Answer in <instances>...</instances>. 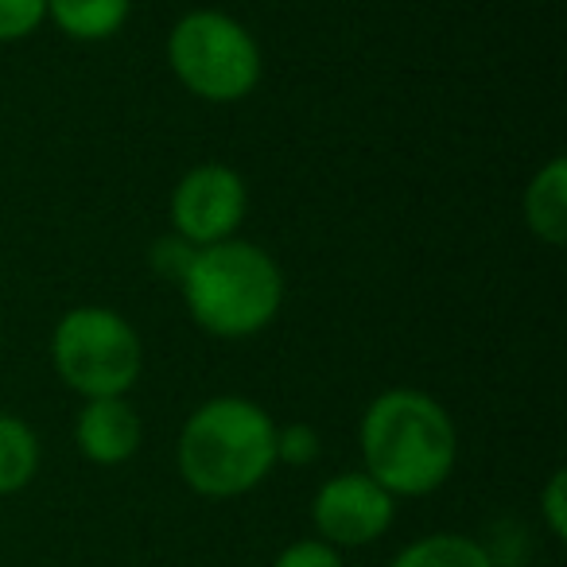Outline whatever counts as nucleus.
<instances>
[{
  "instance_id": "nucleus-2",
  "label": "nucleus",
  "mask_w": 567,
  "mask_h": 567,
  "mask_svg": "<svg viewBox=\"0 0 567 567\" xmlns=\"http://www.w3.org/2000/svg\"><path fill=\"white\" fill-rule=\"evenodd\" d=\"M276 420L249 396H210L179 427L175 466L206 502L245 497L276 471Z\"/></svg>"
},
{
  "instance_id": "nucleus-5",
  "label": "nucleus",
  "mask_w": 567,
  "mask_h": 567,
  "mask_svg": "<svg viewBox=\"0 0 567 567\" xmlns=\"http://www.w3.org/2000/svg\"><path fill=\"white\" fill-rule=\"evenodd\" d=\"M51 365L82 401L128 396L144 370V342L121 311L82 303L51 331Z\"/></svg>"
},
{
  "instance_id": "nucleus-14",
  "label": "nucleus",
  "mask_w": 567,
  "mask_h": 567,
  "mask_svg": "<svg viewBox=\"0 0 567 567\" xmlns=\"http://www.w3.org/2000/svg\"><path fill=\"white\" fill-rule=\"evenodd\" d=\"M323 451V440L311 424L276 427V466H311Z\"/></svg>"
},
{
  "instance_id": "nucleus-13",
  "label": "nucleus",
  "mask_w": 567,
  "mask_h": 567,
  "mask_svg": "<svg viewBox=\"0 0 567 567\" xmlns=\"http://www.w3.org/2000/svg\"><path fill=\"white\" fill-rule=\"evenodd\" d=\"M48 20V0H0V43H20Z\"/></svg>"
},
{
  "instance_id": "nucleus-3",
  "label": "nucleus",
  "mask_w": 567,
  "mask_h": 567,
  "mask_svg": "<svg viewBox=\"0 0 567 567\" xmlns=\"http://www.w3.org/2000/svg\"><path fill=\"white\" fill-rule=\"evenodd\" d=\"M179 292L198 331L241 342L276 323L284 308V272L268 249L229 237L190 252Z\"/></svg>"
},
{
  "instance_id": "nucleus-11",
  "label": "nucleus",
  "mask_w": 567,
  "mask_h": 567,
  "mask_svg": "<svg viewBox=\"0 0 567 567\" xmlns=\"http://www.w3.org/2000/svg\"><path fill=\"white\" fill-rule=\"evenodd\" d=\"M389 567H497L494 551L466 533H427L404 544Z\"/></svg>"
},
{
  "instance_id": "nucleus-6",
  "label": "nucleus",
  "mask_w": 567,
  "mask_h": 567,
  "mask_svg": "<svg viewBox=\"0 0 567 567\" xmlns=\"http://www.w3.org/2000/svg\"><path fill=\"white\" fill-rule=\"evenodd\" d=\"M249 210V187L226 164H195L179 175L172 190V234L183 237L190 249H206L237 237Z\"/></svg>"
},
{
  "instance_id": "nucleus-16",
  "label": "nucleus",
  "mask_w": 567,
  "mask_h": 567,
  "mask_svg": "<svg viewBox=\"0 0 567 567\" xmlns=\"http://www.w3.org/2000/svg\"><path fill=\"white\" fill-rule=\"evenodd\" d=\"M540 520L551 540L567 536V471H551L540 489Z\"/></svg>"
},
{
  "instance_id": "nucleus-1",
  "label": "nucleus",
  "mask_w": 567,
  "mask_h": 567,
  "mask_svg": "<svg viewBox=\"0 0 567 567\" xmlns=\"http://www.w3.org/2000/svg\"><path fill=\"white\" fill-rule=\"evenodd\" d=\"M362 471L393 497H427L455 474L458 432L432 393L396 385L378 393L358 424Z\"/></svg>"
},
{
  "instance_id": "nucleus-8",
  "label": "nucleus",
  "mask_w": 567,
  "mask_h": 567,
  "mask_svg": "<svg viewBox=\"0 0 567 567\" xmlns=\"http://www.w3.org/2000/svg\"><path fill=\"white\" fill-rule=\"evenodd\" d=\"M144 424L141 412L125 396H97L74 416V447L94 466H125L141 451Z\"/></svg>"
},
{
  "instance_id": "nucleus-12",
  "label": "nucleus",
  "mask_w": 567,
  "mask_h": 567,
  "mask_svg": "<svg viewBox=\"0 0 567 567\" xmlns=\"http://www.w3.org/2000/svg\"><path fill=\"white\" fill-rule=\"evenodd\" d=\"M40 463L43 447L35 427L24 416L0 412V497H12L32 486V478L40 474Z\"/></svg>"
},
{
  "instance_id": "nucleus-15",
  "label": "nucleus",
  "mask_w": 567,
  "mask_h": 567,
  "mask_svg": "<svg viewBox=\"0 0 567 567\" xmlns=\"http://www.w3.org/2000/svg\"><path fill=\"white\" fill-rule=\"evenodd\" d=\"M272 567H347V559L319 536H303V540H292L288 548L276 551Z\"/></svg>"
},
{
  "instance_id": "nucleus-10",
  "label": "nucleus",
  "mask_w": 567,
  "mask_h": 567,
  "mask_svg": "<svg viewBox=\"0 0 567 567\" xmlns=\"http://www.w3.org/2000/svg\"><path fill=\"white\" fill-rule=\"evenodd\" d=\"M133 17V0H48V20L79 43L113 40Z\"/></svg>"
},
{
  "instance_id": "nucleus-7",
  "label": "nucleus",
  "mask_w": 567,
  "mask_h": 567,
  "mask_svg": "<svg viewBox=\"0 0 567 567\" xmlns=\"http://www.w3.org/2000/svg\"><path fill=\"white\" fill-rule=\"evenodd\" d=\"M396 497L381 489L365 471L331 474L311 497V525L316 536L339 551L370 548L393 528Z\"/></svg>"
},
{
  "instance_id": "nucleus-4",
  "label": "nucleus",
  "mask_w": 567,
  "mask_h": 567,
  "mask_svg": "<svg viewBox=\"0 0 567 567\" xmlns=\"http://www.w3.org/2000/svg\"><path fill=\"white\" fill-rule=\"evenodd\" d=\"M167 66L190 97L210 105L245 102L260 86V43L237 17L218 9L183 12L167 32Z\"/></svg>"
},
{
  "instance_id": "nucleus-9",
  "label": "nucleus",
  "mask_w": 567,
  "mask_h": 567,
  "mask_svg": "<svg viewBox=\"0 0 567 567\" xmlns=\"http://www.w3.org/2000/svg\"><path fill=\"white\" fill-rule=\"evenodd\" d=\"M520 214H525V226L536 241L559 245L567 241V164L564 156H551L540 172L528 179L525 195H520Z\"/></svg>"
},
{
  "instance_id": "nucleus-17",
  "label": "nucleus",
  "mask_w": 567,
  "mask_h": 567,
  "mask_svg": "<svg viewBox=\"0 0 567 567\" xmlns=\"http://www.w3.org/2000/svg\"><path fill=\"white\" fill-rule=\"evenodd\" d=\"M190 245L183 241V237H159V241H152V249H148V265H152V272L159 276V280H175L179 284V276H183V268H187V260H190Z\"/></svg>"
}]
</instances>
